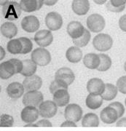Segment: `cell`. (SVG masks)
Segmentation results:
<instances>
[{"instance_id": "obj_1", "label": "cell", "mask_w": 126, "mask_h": 131, "mask_svg": "<svg viewBox=\"0 0 126 131\" xmlns=\"http://www.w3.org/2000/svg\"><path fill=\"white\" fill-rule=\"evenodd\" d=\"M2 13L5 19L9 20H15L18 19L21 15L22 9L20 4L15 1H5L1 4Z\"/></svg>"}, {"instance_id": "obj_2", "label": "cell", "mask_w": 126, "mask_h": 131, "mask_svg": "<svg viewBox=\"0 0 126 131\" xmlns=\"http://www.w3.org/2000/svg\"><path fill=\"white\" fill-rule=\"evenodd\" d=\"M93 45L96 50L101 52L108 51L113 45V39L107 34H98L93 38Z\"/></svg>"}, {"instance_id": "obj_3", "label": "cell", "mask_w": 126, "mask_h": 131, "mask_svg": "<svg viewBox=\"0 0 126 131\" xmlns=\"http://www.w3.org/2000/svg\"><path fill=\"white\" fill-rule=\"evenodd\" d=\"M32 60L39 66H45L51 61L50 52L44 47H38L34 50L31 55Z\"/></svg>"}, {"instance_id": "obj_4", "label": "cell", "mask_w": 126, "mask_h": 131, "mask_svg": "<svg viewBox=\"0 0 126 131\" xmlns=\"http://www.w3.org/2000/svg\"><path fill=\"white\" fill-rule=\"evenodd\" d=\"M105 19L101 15L97 13L92 14L87 18V26L91 32H101L105 28Z\"/></svg>"}, {"instance_id": "obj_5", "label": "cell", "mask_w": 126, "mask_h": 131, "mask_svg": "<svg viewBox=\"0 0 126 131\" xmlns=\"http://www.w3.org/2000/svg\"><path fill=\"white\" fill-rule=\"evenodd\" d=\"M44 97L42 93L39 90L28 91L24 94L22 102L25 106H34L37 107L44 101Z\"/></svg>"}, {"instance_id": "obj_6", "label": "cell", "mask_w": 126, "mask_h": 131, "mask_svg": "<svg viewBox=\"0 0 126 131\" xmlns=\"http://www.w3.org/2000/svg\"><path fill=\"white\" fill-rule=\"evenodd\" d=\"M82 109L77 103L68 104L65 108L64 117L66 120H70L74 122H79L82 117Z\"/></svg>"}, {"instance_id": "obj_7", "label": "cell", "mask_w": 126, "mask_h": 131, "mask_svg": "<svg viewBox=\"0 0 126 131\" xmlns=\"http://www.w3.org/2000/svg\"><path fill=\"white\" fill-rule=\"evenodd\" d=\"M45 25L50 31H57L61 28L63 25V18L59 13L50 12L45 17Z\"/></svg>"}, {"instance_id": "obj_8", "label": "cell", "mask_w": 126, "mask_h": 131, "mask_svg": "<svg viewBox=\"0 0 126 131\" xmlns=\"http://www.w3.org/2000/svg\"><path fill=\"white\" fill-rule=\"evenodd\" d=\"M57 105L52 101H45L39 106V115L43 118H52L57 113L58 108Z\"/></svg>"}, {"instance_id": "obj_9", "label": "cell", "mask_w": 126, "mask_h": 131, "mask_svg": "<svg viewBox=\"0 0 126 131\" xmlns=\"http://www.w3.org/2000/svg\"><path fill=\"white\" fill-rule=\"evenodd\" d=\"M34 39L39 46L45 47L51 45L53 41V36L50 30L42 29L35 34Z\"/></svg>"}, {"instance_id": "obj_10", "label": "cell", "mask_w": 126, "mask_h": 131, "mask_svg": "<svg viewBox=\"0 0 126 131\" xmlns=\"http://www.w3.org/2000/svg\"><path fill=\"white\" fill-rule=\"evenodd\" d=\"M21 27L25 31L33 33L37 31L39 28V20L34 15H28L24 17L21 20Z\"/></svg>"}, {"instance_id": "obj_11", "label": "cell", "mask_w": 126, "mask_h": 131, "mask_svg": "<svg viewBox=\"0 0 126 131\" xmlns=\"http://www.w3.org/2000/svg\"><path fill=\"white\" fill-rule=\"evenodd\" d=\"M39 112L34 106H25L20 113V118L22 121L27 124L33 123L38 119Z\"/></svg>"}, {"instance_id": "obj_12", "label": "cell", "mask_w": 126, "mask_h": 131, "mask_svg": "<svg viewBox=\"0 0 126 131\" xmlns=\"http://www.w3.org/2000/svg\"><path fill=\"white\" fill-rule=\"evenodd\" d=\"M85 28L83 25L79 21L73 20L71 21L69 24L67 25L66 31L68 34L72 38V39H76L81 37L85 32Z\"/></svg>"}, {"instance_id": "obj_13", "label": "cell", "mask_w": 126, "mask_h": 131, "mask_svg": "<svg viewBox=\"0 0 126 131\" xmlns=\"http://www.w3.org/2000/svg\"><path fill=\"white\" fill-rule=\"evenodd\" d=\"M87 90L89 94L101 95L105 90V84L99 78H92L87 83Z\"/></svg>"}, {"instance_id": "obj_14", "label": "cell", "mask_w": 126, "mask_h": 131, "mask_svg": "<svg viewBox=\"0 0 126 131\" xmlns=\"http://www.w3.org/2000/svg\"><path fill=\"white\" fill-rule=\"evenodd\" d=\"M100 118L105 124H113L119 119L117 111L109 106L105 107L100 113Z\"/></svg>"}, {"instance_id": "obj_15", "label": "cell", "mask_w": 126, "mask_h": 131, "mask_svg": "<svg viewBox=\"0 0 126 131\" xmlns=\"http://www.w3.org/2000/svg\"><path fill=\"white\" fill-rule=\"evenodd\" d=\"M55 79L61 80L68 85H70L75 81V75L71 69L68 67H62L56 72Z\"/></svg>"}, {"instance_id": "obj_16", "label": "cell", "mask_w": 126, "mask_h": 131, "mask_svg": "<svg viewBox=\"0 0 126 131\" xmlns=\"http://www.w3.org/2000/svg\"><path fill=\"white\" fill-rule=\"evenodd\" d=\"M42 84V78L38 75H33L32 77H26L23 82L25 90L28 91H34L38 90L41 88Z\"/></svg>"}, {"instance_id": "obj_17", "label": "cell", "mask_w": 126, "mask_h": 131, "mask_svg": "<svg viewBox=\"0 0 126 131\" xmlns=\"http://www.w3.org/2000/svg\"><path fill=\"white\" fill-rule=\"evenodd\" d=\"M52 99L54 103L59 107H63L68 105L70 100V95L66 89L58 90L53 94Z\"/></svg>"}, {"instance_id": "obj_18", "label": "cell", "mask_w": 126, "mask_h": 131, "mask_svg": "<svg viewBox=\"0 0 126 131\" xmlns=\"http://www.w3.org/2000/svg\"><path fill=\"white\" fill-rule=\"evenodd\" d=\"M24 88L23 84L18 82H12L7 87V93L9 98L18 99L20 98L24 93Z\"/></svg>"}, {"instance_id": "obj_19", "label": "cell", "mask_w": 126, "mask_h": 131, "mask_svg": "<svg viewBox=\"0 0 126 131\" xmlns=\"http://www.w3.org/2000/svg\"><path fill=\"white\" fill-rule=\"evenodd\" d=\"M43 4V0H21L20 2L22 10L26 13H32L40 9Z\"/></svg>"}, {"instance_id": "obj_20", "label": "cell", "mask_w": 126, "mask_h": 131, "mask_svg": "<svg viewBox=\"0 0 126 131\" xmlns=\"http://www.w3.org/2000/svg\"><path fill=\"white\" fill-rule=\"evenodd\" d=\"M16 74L15 68L11 60L5 61L0 65V77L2 80H7Z\"/></svg>"}, {"instance_id": "obj_21", "label": "cell", "mask_w": 126, "mask_h": 131, "mask_svg": "<svg viewBox=\"0 0 126 131\" xmlns=\"http://www.w3.org/2000/svg\"><path fill=\"white\" fill-rule=\"evenodd\" d=\"M71 8L75 14L85 15L90 9V3L88 0H74L71 4Z\"/></svg>"}, {"instance_id": "obj_22", "label": "cell", "mask_w": 126, "mask_h": 131, "mask_svg": "<svg viewBox=\"0 0 126 131\" xmlns=\"http://www.w3.org/2000/svg\"><path fill=\"white\" fill-rule=\"evenodd\" d=\"M100 63L101 60L98 54L88 53L83 58V64L89 69H97Z\"/></svg>"}, {"instance_id": "obj_23", "label": "cell", "mask_w": 126, "mask_h": 131, "mask_svg": "<svg viewBox=\"0 0 126 131\" xmlns=\"http://www.w3.org/2000/svg\"><path fill=\"white\" fill-rule=\"evenodd\" d=\"M66 58L70 63H77L82 58V52L77 47H70L66 52Z\"/></svg>"}, {"instance_id": "obj_24", "label": "cell", "mask_w": 126, "mask_h": 131, "mask_svg": "<svg viewBox=\"0 0 126 131\" xmlns=\"http://www.w3.org/2000/svg\"><path fill=\"white\" fill-rule=\"evenodd\" d=\"M1 33L6 38H13L18 34L16 25L12 22H5L1 26Z\"/></svg>"}, {"instance_id": "obj_25", "label": "cell", "mask_w": 126, "mask_h": 131, "mask_svg": "<svg viewBox=\"0 0 126 131\" xmlns=\"http://www.w3.org/2000/svg\"><path fill=\"white\" fill-rule=\"evenodd\" d=\"M85 104L90 109H97L102 106L103 98L99 95L89 94L85 100Z\"/></svg>"}, {"instance_id": "obj_26", "label": "cell", "mask_w": 126, "mask_h": 131, "mask_svg": "<svg viewBox=\"0 0 126 131\" xmlns=\"http://www.w3.org/2000/svg\"><path fill=\"white\" fill-rule=\"evenodd\" d=\"M23 61V69L22 71L20 72V74L26 77H32L37 71V65L32 61L31 59H26V60H24Z\"/></svg>"}, {"instance_id": "obj_27", "label": "cell", "mask_w": 126, "mask_h": 131, "mask_svg": "<svg viewBox=\"0 0 126 131\" xmlns=\"http://www.w3.org/2000/svg\"><path fill=\"white\" fill-rule=\"evenodd\" d=\"M117 92H118V90L115 85L111 83H107L105 84V90L101 95V97L103 100L110 101L116 98Z\"/></svg>"}, {"instance_id": "obj_28", "label": "cell", "mask_w": 126, "mask_h": 131, "mask_svg": "<svg viewBox=\"0 0 126 131\" xmlns=\"http://www.w3.org/2000/svg\"><path fill=\"white\" fill-rule=\"evenodd\" d=\"M82 125L83 127H98L99 119L95 113H88L82 117Z\"/></svg>"}, {"instance_id": "obj_29", "label": "cell", "mask_w": 126, "mask_h": 131, "mask_svg": "<svg viewBox=\"0 0 126 131\" xmlns=\"http://www.w3.org/2000/svg\"><path fill=\"white\" fill-rule=\"evenodd\" d=\"M23 49L22 43L19 39H11L7 44V50L11 54H21Z\"/></svg>"}, {"instance_id": "obj_30", "label": "cell", "mask_w": 126, "mask_h": 131, "mask_svg": "<svg viewBox=\"0 0 126 131\" xmlns=\"http://www.w3.org/2000/svg\"><path fill=\"white\" fill-rule=\"evenodd\" d=\"M98 56L100 57L101 63H100V65L97 69V70L99 71H107L110 69V67L112 66L111 58L103 53H100V54H98Z\"/></svg>"}, {"instance_id": "obj_31", "label": "cell", "mask_w": 126, "mask_h": 131, "mask_svg": "<svg viewBox=\"0 0 126 131\" xmlns=\"http://www.w3.org/2000/svg\"><path fill=\"white\" fill-rule=\"evenodd\" d=\"M90 37H91L90 32L88 29L85 28L84 34L81 37L76 39H72V41L76 47H79H79H84L88 44V42L90 40Z\"/></svg>"}, {"instance_id": "obj_32", "label": "cell", "mask_w": 126, "mask_h": 131, "mask_svg": "<svg viewBox=\"0 0 126 131\" xmlns=\"http://www.w3.org/2000/svg\"><path fill=\"white\" fill-rule=\"evenodd\" d=\"M68 87H69V85L66 84V82L61 81V80L55 79V80H53L51 83H50V84L49 90H50V93L53 95V94L55 93L56 91H58V90H68Z\"/></svg>"}, {"instance_id": "obj_33", "label": "cell", "mask_w": 126, "mask_h": 131, "mask_svg": "<svg viewBox=\"0 0 126 131\" xmlns=\"http://www.w3.org/2000/svg\"><path fill=\"white\" fill-rule=\"evenodd\" d=\"M19 39L22 43L23 46L21 54H27L32 50L33 43L30 39L27 37H20L19 38Z\"/></svg>"}, {"instance_id": "obj_34", "label": "cell", "mask_w": 126, "mask_h": 131, "mask_svg": "<svg viewBox=\"0 0 126 131\" xmlns=\"http://www.w3.org/2000/svg\"><path fill=\"white\" fill-rule=\"evenodd\" d=\"M14 124V119L9 114H4L0 117V126L11 127Z\"/></svg>"}, {"instance_id": "obj_35", "label": "cell", "mask_w": 126, "mask_h": 131, "mask_svg": "<svg viewBox=\"0 0 126 131\" xmlns=\"http://www.w3.org/2000/svg\"><path fill=\"white\" fill-rule=\"evenodd\" d=\"M116 87L121 93L126 94V76H122L117 80Z\"/></svg>"}, {"instance_id": "obj_36", "label": "cell", "mask_w": 126, "mask_h": 131, "mask_svg": "<svg viewBox=\"0 0 126 131\" xmlns=\"http://www.w3.org/2000/svg\"><path fill=\"white\" fill-rule=\"evenodd\" d=\"M109 106L114 108L116 111H117V114H118V117H119V119L120 117H122V115L124 114L125 113V107L123 106V104L121 103L119 101H115V102H113V103H111L109 105Z\"/></svg>"}, {"instance_id": "obj_37", "label": "cell", "mask_w": 126, "mask_h": 131, "mask_svg": "<svg viewBox=\"0 0 126 131\" xmlns=\"http://www.w3.org/2000/svg\"><path fill=\"white\" fill-rule=\"evenodd\" d=\"M107 5L114 8H120L125 7L126 0H110L107 3Z\"/></svg>"}, {"instance_id": "obj_38", "label": "cell", "mask_w": 126, "mask_h": 131, "mask_svg": "<svg viewBox=\"0 0 126 131\" xmlns=\"http://www.w3.org/2000/svg\"><path fill=\"white\" fill-rule=\"evenodd\" d=\"M11 61L14 64L15 68V72L16 74H18V73H20L22 71V69H23V61H20L17 58H12L10 59Z\"/></svg>"}, {"instance_id": "obj_39", "label": "cell", "mask_w": 126, "mask_h": 131, "mask_svg": "<svg viewBox=\"0 0 126 131\" xmlns=\"http://www.w3.org/2000/svg\"><path fill=\"white\" fill-rule=\"evenodd\" d=\"M119 26L122 31L126 32V14L122 15L119 19Z\"/></svg>"}, {"instance_id": "obj_40", "label": "cell", "mask_w": 126, "mask_h": 131, "mask_svg": "<svg viewBox=\"0 0 126 131\" xmlns=\"http://www.w3.org/2000/svg\"><path fill=\"white\" fill-rule=\"evenodd\" d=\"M37 125L38 127H52V125L49 120L47 119H41L39 121H38L37 123Z\"/></svg>"}, {"instance_id": "obj_41", "label": "cell", "mask_w": 126, "mask_h": 131, "mask_svg": "<svg viewBox=\"0 0 126 131\" xmlns=\"http://www.w3.org/2000/svg\"><path fill=\"white\" fill-rule=\"evenodd\" d=\"M117 127H126V117H122L116 123Z\"/></svg>"}, {"instance_id": "obj_42", "label": "cell", "mask_w": 126, "mask_h": 131, "mask_svg": "<svg viewBox=\"0 0 126 131\" xmlns=\"http://www.w3.org/2000/svg\"><path fill=\"white\" fill-rule=\"evenodd\" d=\"M61 127H77V125H76V123L70 120H66L65 122H64L61 125Z\"/></svg>"}, {"instance_id": "obj_43", "label": "cell", "mask_w": 126, "mask_h": 131, "mask_svg": "<svg viewBox=\"0 0 126 131\" xmlns=\"http://www.w3.org/2000/svg\"><path fill=\"white\" fill-rule=\"evenodd\" d=\"M58 2L57 0H52V1H47V0H44V5H46L47 6H52V5H56Z\"/></svg>"}, {"instance_id": "obj_44", "label": "cell", "mask_w": 126, "mask_h": 131, "mask_svg": "<svg viewBox=\"0 0 126 131\" xmlns=\"http://www.w3.org/2000/svg\"><path fill=\"white\" fill-rule=\"evenodd\" d=\"M0 52H1V58H0V60L2 61L4 58H5V50H4V48L2 47H0Z\"/></svg>"}, {"instance_id": "obj_45", "label": "cell", "mask_w": 126, "mask_h": 131, "mask_svg": "<svg viewBox=\"0 0 126 131\" xmlns=\"http://www.w3.org/2000/svg\"><path fill=\"white\" fill-rule=\"evenodd\" d=\"M95 3H96V4H98V5H103V4H104V3H106L107 2V1L106 0H103V1H98V0H94L93 1Z\"/></svg>"}, {"instance_id": "obj_46", "label": "cell", "mask_w": 126, "mask_h": 131, "mask_svg": "<svg viewBox=\"0 0 126 131\" xmlns=\"http://www.w3.org/2000/svg\"><path fill=\"white\" fill-rule=\"evenodd\" d=\"M24 127H38L37 124H33V123H29V124H26Z\"/></svg>"}, {"instance_id": "obj_47", "label": "cell", "mask_w": 126, "mask_h": 131, "mask_svg": "<svg viewBox=\"0 0 126 131\" xmlns=\"http://www.w3.org/2000/svg\"><path fill=\"white\" fill-rule=\"evenodd\" d=\"M124 69H125V71L126 72V61L125 62V63H124Z\"/></svg>"}, {"instance_id": "obj_48", "label": "cell", "mask_w": 126, "mask_h": 131, "mask_svg": "<svg viewBox=\"0 0 126 131\" xmlns=\"http://www.w3.org/2000/svg\"><path fill=\"white\" fill-rule=\"evenodd\" d=\"M125 107H126V98H125Z\"/></svg>"}]
</instances>
